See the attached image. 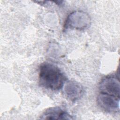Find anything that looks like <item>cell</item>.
<instances>
[{
  "instance_id": "8992f818",
  "label": "cell",
  "mask_w": 120,
  "mask_h": 120,
  "mask_svg": "<svg viewBox=\"0 0 120 120\" xmlns=\"http://www.w3.org/2000/svg\"><path fill=\"white\" fill-rule=\"evenodd\" d=\"M42 120H73L74 116L59 106L46 109L40 116Z\"/></svg>"
},
{
  "instance_id": "277c9868",
  "label": "cell",
  "mask_w": 120,
  "mask_h": 120,
  "mask_svg": "<svg viewBox=\"0 0 120 120\" xmlns=\"http://www.w3.org/2000/svg\"><path fill=\"white\" fill-rule=\"evenodd\" d=\"M97 102L98 106L105 112H116L120 111V98L114 96L99 92Z\"/></svg>"
},
{
  "instance_id": "6da1fadb",
  "label": "cell",
  "mask_w": 120,
  "mask_h": 120,
  "mask_svg": "<svg viewBox=\"0 0 120 120\" xmlns=\"http://www.w3.org/2000/svg\"><path fill=\"white\" fill-rule=\"evenodd\" d=\"M38 75L40 86L52 91L61 89L68 80L66 75L58 67L47 62L40 65Z\"/></svg>"
},
{
  "instance_id": "7a4b0ae2",
  "label": "cell",
  "mask_w": 120,
  "mask_h": 120,
  "mask_svg": "<svg viewBox=\"0 0 120 120\" xmlns=\"http://www.w3.org/2000/svg\"><path fill=\"white\" fill-rule=\"evenodd\" d=\"M91 18L89 15L82 10H75L70 13L66 19L63 25V31L68 30H82L90 25Z\"/></svg>"
},
{
  "instance_id": "5b68a950",
  "label": "cell",
  "mask_w": 120,
  "mask_h": 120,
  "mask_svg": "<svg viewBox=\"0 0 120 120\" xmlns=\"http://www.w3.org/2000/svg\"><path fill=\"white\" fill-rule=\"evenodd\" d=\"M65 97L72 102H75L82 98L84 90L82 86L75 81H67L63 86Z\"/></svg>"
},
{
  "instance_id": "3957f363",
  "label": "cell",
  "mask_w": 120,
  "mask_h": 120,
  "mask_svg": "<svg viewBox=\"0 0 120 120\" xmlns=\"http://www.w3.org/2000/svg\"><path fill=\"white\" fill-rule=\"evenodd\" d=\"M100 92L120 98V82L116 76L110 75L102 78L99 84Z\"/></svg>"
}]
</instances>
